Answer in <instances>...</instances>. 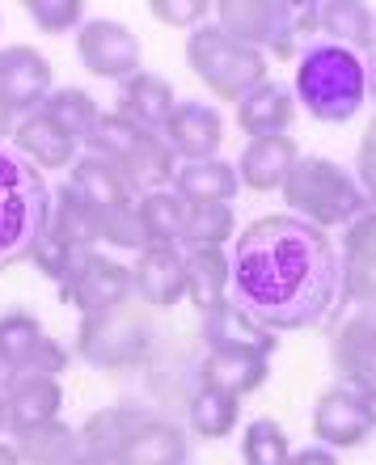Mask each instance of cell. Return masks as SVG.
I'll use <instances>...</instances> for the list:
<instances>
[{"mask_svg": "<svg viewBox=\"0 0 376 465\" xmlns=\"http://www.w3.org/2000/svg\"><path fill=\"white\" fill-rule=\"evenodd\" d=\"M339 296L342 271L326 229H313L288 212L262 216L237 237L229 301L271 334L326 322Z\"/></svg>", "mask_w": 376, "mask_h": 465, "instance_id": "6da1fadb", "label": "cell"}, {"mask_svg": "<svg viewBox=\"0 0 376 465\" xmlns=\"http://www.w3.org/2000/svg\"><path fill=\"white\" fill-rule=\"evenodd\" d=\"M292 94L317 123H351L368 102V68L355 51L317 43L296 60Z\"/></svg>", "mask_w": 376, "mask_h": 465, "instance_id": "7a4b0ae2", "label": "cell"}, {"mask_svg": "<svg viewBox=\"0 0 376 465\" xmlns=\"http://www.w3.org/2000/svg\"><path fill=\"white\" fill-rule=\"evenodd\" d=\"M283 199H288L292 216L313 224V229H347L364 212H372V199L364 195L360 178L326 157L296 161V170L283 183Z\"/></svg>", "mask_w": 376, "mask_h": 465, "instance_id": "3957f363", "label": "cell"}, {"mask_svg": "<svg viewBox=\"0 0 376 465\" xmlns=\"http://www.w3.org/2000/svg\"><path fill=\"white\" fill-rule=\"evenodd\" d=\"M51 221V191L38 165L0 148V267L30 262Z\"/></svg>", "mask_w": 376, "mask_h": 465, "instance_id": "277c9868", "label": "cell"}, {"mask_svg": "<svg viewBox=\"0 0 376 465\" xmlns=\"http://www.w3.org/2000/svg\"><path fill=\"white\" fill-rule=\"evenodd\" d=\"M186 64H191V73L224 102H242L245 94H254V89L267 81V55L254 47H245V43H237V38H229L220 25H199V30H191Z\"/></svg>", "mask_w": 376, "mask_h": 465, "instance_id": "5b68a950", "label": "cell"}, {"mask_svg": "<svg viewBox=\"0 0 376 465\" xmlns=\"http://www.w3.org/2000/svg\"><path fill=\"white\" fill-rule=\"evenodd\" d=\"M153 347V322H148L144 309H135L132 301L110 313H94V318H81V331H76V355L94 368H132L140 364Z\"/></svg>", "mask_w": 376, "mask_h": 465, "instance_id": "8992f818", "label": "cell"}, {"mask_svg": "<svg viewBox=\"0 0 376 465\" xmlns=\"http://www.w3.org/2000/svg\"><path fill=\"white\" fill-rule=\"evenodd\" d=\"M216 17L229 38L262 51V55L292 60V22H296L292 0H229L216 9Z\"/></svg>", "mask_w": 376, "mask_h": 465, "instance_id": "52a82bcc", "label": "cell"}, {"mask_svg": "<svg viewBox=\"0 0 376 465\" xmlns=\"http://www.w3.org/2000/svg\"><path fill=\"white\" fill-rule=\"evenodd\" d=\"M68 368V351L47 339L35 313L13 309L0 318V372L5 377H60Z\"/></svg>", "mask_w": 376, "mask_h": 465, "instance_id": "ba28073f", "label": "cell"}, {"mask_svg": "<svg viewBox=\"0 0 376 465\" xmlns=\"http://www.w3.org/2000/svg\"><path fill=\"white\" fill-rule=\"evenodd\" d=\"M376 431V402L351 385H330L313 402V436L326 449H360Z\"/></svg>", "mask_w": 376, "mask_h": 465, "instance_id": "9c48e42d", "label": "cell"}, {"mask_svg": "<svg viewBox=\"0 0 376 465\" xmlns=\"http://www.w3.org/2000/svg\"><path fill=\"white\" fill-rule=\"evenodd\" d=\"M76 55L102 81H132L140 73V38L114 17H94L76 30Z\"/></svg>", "mask_w": 376, "mask_h": 465, "instance_id": "30bf717a", "label": "cell"}, {"mask_svg": "<svg viewBox=\"0 0 376 465\" xmlns=\"http://www.w3.org/2000/svg\"><path fill=\"white\" fill-rule=\"evenodd\" d=\"M330 355H334L342 385H351L368 402H376V309H355L334 331Z\"/></svg>", "mask_w": 376, "mask_h": 465, "instance_id": "8fae6325", "label": "cell"}, {"mask_svg": "<svg viewBox=\"0 0 376 465\" xmlns=\"http://www.w3.org/2000/svg\"><path fill=\"white\" fill-rule=\"evenodd\" d=\"M135 296V280H132V267H123L114 258L97 254L81 275L73 280V288L60 296L64 305H73L81 318H94V313H110V309L127 305Z\"/></svg>", "mask_w": 376, "mask_h": 465, "instance_id": "7c38bea8", "label": "cell"}, {"mask_svg": "<svg viewBox=\"0 0 376 465\" xmlns=\"http://www.w3.org/2000/svg\"><path fill=\"white\" fill-rule=\"evenodd\" d=\"M161 135H165V144L173 148V157L183 165L186 161H207L224 144V119L207 102H178L173 114L165 119V127H161Z\"/></svg>", "mask_w": 376, "mask_h": 465, "instance_id": "4fadbf2b", "label": "cell"}, {"mask_svg": "<svg viewBox=\"0 0 376 465\" xmlns=\"http://www.w3.org/2000/svg\"><path fill=\"white\" fill-rule=\"evenodd\" d=\"M339 271H342V296L360 309H376V208L347 224Z\"/></svg>", "mask_w": 376, "mask_h": 465, "instance_id": "5bb4252c", "label": "cell"}, {"mask_svg": "<svg viewBox=\"0 0 376 465\" xmlns=\"http://www.w3.org/2000/svg\"><path fill=\"white\" fill-rule=\"evenodd\" d=\"M0 98L17 114L38 111L51 98V64L38 47H5L0 51Z\"/></svg>", "mask_w": 376, "mask_h": 465, "instance_id": "9a60e30c", "label": "cell"}, {"mask_svg": "<svg viewBox=\"0 0 376 465\" xmlns=\"http://www.w3.org/2000/svg\"><path fill=\"white\" fill-rule=\"evenodd\" d=\"M135 296L148 309H170L186 296V254L183 245H148L132 267Z\"/></svg>", "mask_w": 376, "mask_h": 465, "instance_id": "2e32d148", "label": "cell"}, {"mask_svg": "<svg viewBox=\"0 0 376 465\" xmlns=\"http://www.w3.org/2000/svg\"><path fill=\"white\" fill-rule=\"evenodd\" d=\"M267 377H271V355L245 351V347H216L199 364V385L233 393V398H245V393L262 390Z\"/></svg>", "mask_w": 376, "mask_h": 465, "instance_id": "e0dca14e", "label": "cell"}, {"mask_svg": "<svg viewBox=\"0 0 376 465\" xmlns=\"http://www.w3.org/2000/svg\"><path fill=\"white\" fill-rule=\"evenodd\" d=\"M0 390H5V406H9L13 436L35 431V428H43V423H51V419H60V406H64L60 377H5Z\"/></svg>", "mask_w": 376, "mask_h": 465, "instance_id": "ac0fdd59", "label": "cell"}, {"mask_svg": "<svg viewBox=\"0 0 376 465\" xmlns=\"http://www.w3.org/2000/svg\"><path fill=\"white\" fill-rule=\"evenodd\" d=\"M68 186H73L85 203H94V208H102V212L135 208V199H140L132 173L123 170L119 161L94 157V153H85V157L73 161V178H68Z\"/></svg>", "mask_w": 376, "mask_h": 465, "instance_id": "d6986e66", "label": "cell"}, {"mask_svg": "<svg viewBox=\"0 0 376 465\" xmlns=\"http://www.w3.org/2000/svg\"><path fill=\"white\" fill-rule=\"evenodd\" d=\"M296 161H301V148L292 135H258L245 144L242 161H237V178L250 191H283Z\"/></svg>", "mask_w": 376, "mask_h": 465, "instance_id": "ffe728a7", "label": "cell"}, {"mask_svg": "<svg viewBox=\"0 0 376 465\" xmlns=\"http://www.w3.org/2000/svg\"><path fill=\"white\" fill-rule=\"evenodd\" d=\"M186 254V296L194 301L199 313H212L216 305L229 301L233 288V254L224 245H199L183 250Z\"/></svg>", "mask_w": 376, "mask_h": 465, "instance_id": "44dd1931", "label": "cell"}, {"mask_svg": "<svg viewBox=\"0 0 376 465\" xmlns=\"http://www.w3.org/2000/svg\"><path fill=\"white\" fill-rule=\"evenodd\" d=\"M173 106H178V98H173L170 81L140 68L132 81L119 85V106H114V111H119L123 119H132L135 127H144V132H161L165 119L173 114Z\"/></svg>", "mask_w": 376, "mask_h": 465, "instance_id": "7402d4cb", "label": "cell"}, {"mask_svg": "<svg viewBox=\"0 0 376 465\" xmlns=\"http://www.w3.org/2000/svg\"><path fill=\"white\" fill-rule=\"evenodd\" d=\"M317 30H322V43L355 51L360 60L376 51V13L368 5H351V0L317 5Z\"/></svg>", "mask_w": 376, "mask_h": 465, "instance_id": "603a6c76", "label": "cell"}, {"mask_svg": "<svg viewBox=\"0 0 376 465\" xmlns=\"http://www.w3.org/2000/svg\"><path fill=\"white\" fill-rule=\"evenodd\" d=\"M153 419H157V411H148V406H132V402L102 406V411H94V415L85 419V428H81V449L102 457V461H110V457L119 453L144 423H153Z\"/></svg>", "mask_w": 376, "mask_h": 465, "instance_id": "cb8c5ba5", "label": "cell"}, {"mask_svg": "<svg viewBox=\"0 0 376 465\" xmlns=\"http://www.w3.org/2000/svg\"><path fill=\"white\" fill-rule=\"evenodd\" d=\"M292 119H296V94L280 81H262L254 94H245L237 102V127L250 140L258 135H288Z\"/></svg>", "mask_w": 376, "mask_h": 465, "instance_id": "d4e9b609", "label": "cell"}, {"mask_svg": "<svg viewBox=\"0 0 376 465\" xmlns=\"http://www.w3.org/2000/svg\"><path fill=\"white\" fill-rule=\"evenodd\" d=\"M13 144H17L22 157H30V165H47V170H64V165L73 170L76 161V140L68 132H60L43 111H30L17 119Z\"/></svg>", "mask_w": 376, "mask_h": 465, "instance_id": "484cf974", "label": "cell"}, {"mask_svg": "<svg viewBox=\"0 0 376 465\" xmlns=\"http://www.w3.org/2000/svg\"><path fill=\"white\" fill-rule=\"evenodd\" d=\"M186 457H191L186 431L157 415L110 457V465H186Z\"/></svg>", "mask_w": 376, "mask_h": 465, "instance_id": "4316f807", "label": "cell"}, {"mask_svg": "<svg viewBox=\"0 0 376 465\" xmlns=\"http://www.w3.org/2000/svg\"><path fill=\"white\" fill-rule=\"evenodd\" d=\"M203 343H207V351H216V347H245V351L271 355L280 347V334H271L267 326H258L233 301H224L212 313H203Z\"/></svg>", "mask_w": 376, "mask_h": 465, "instance_id": "83f0119b", "label": "cell"}, {"mask_svg": "<svg viewBox=\"0 0 376 465\" xmlns=\"http://www.w3.org/2000/svg\"><path fill=\"white\" fill-rule=\"evenodd\" d=\"M178 199H207V203H233V195L242 191V178H237V165L220 157L207 161H186L173 173L170 186Z\"/></svg>", "mask_w": 376, "mask_h": 465, "instance_id": "f1b7e54d", "label": "cell"}, {"mask_svg": "<svg viewBox=\"0 0 376 465\" xmlns=\"http://www.w3.org/2000/svg\"><path fill=\"white\" fill-rule=\"evenodd\" d=\"M85 453L81 449V428H68L64 419H51L35 431L17 436V457L22 465H68Z\"/></svg>", "mask_w": 376, "mask_h": 465, "instance_id": "f546056e", "label": "cell"}, {"mask_svg": "<svg viewBox=\"0 0 376 465\" xmlns=\"http://www.w3.org/2000/svg\"><path fill=\"white\" fill-rule=\"evenodd\" d=\"M123 170L132 173V183L140 195H148V191H170L173 173H178V157H173V148L165 144V135L148 132L144 140L132 148V157L123 161Z\"/></svg>", "mask_w": 376, "mask_h": 465, "instance_id": "4dcf8cb0", "label": "cell"}, {"mask_svg": "<svg viewBox=\"0 0 376 465\" xmlns=\"http://www.w3.org/2000/svg\"><path fill=\"white\" fill-rule=\"evenodd\" d=\"M237 229L229 203H207V199H183V232L178 245L199 250V245H224Z\"/></svg>", "mask_w": 376, "mask_h": 465, "instance_id": "1f68e13d", "label": "cell"}, {"mask_svg": "<svg viewBox=\"0 0 376 465\" xmlns=\"http://www.w3.org/2000/svg\"><path fill=\"white\" fill-rule=\"evenodd\" d=\"M97 254H102V250H94V245H68V242H60V237L43 232L38 245H35V254H30V262H35L38 275H47V280L60 288V296H64L68 288H73L76 275H81Z\"/></svg>", "mask_w": 376, "mask_h": 465, "instance_id": "d6a6232c", "label": "cell"}, {"mask_svg": "<svg viewBox=\"0 0 376 465\" xmlns=\"http://www.w3.org/2000/svg\"><path fill=\"white\" fill-rule=\"evenodd\" d=\"M47 232L60 237V242H68V245H94L97 250V208L85 203L73 186H60L55 199H51Z\"/></svg>", "mask_w": 376, "mask_h": 465, "instance_id": "836d02e7", "label": "cell"}, {"mask_svg": "<svg viewBox=\"0 0 376 465\" xmlns=\"http://www.w3.org/2000/svg\"><path fill=\"white\" fill-rule=\"evenodd\" d=\"M237 419H242V398H233V393H220V390H207L199 385L191 398V428L203 436V440H220V436H229L237 428Z\"/></svg>", "mask_w": 376, "mask_h": 465, "instance_id": "e575fe53", "label": "cell"}, {"mask_svg": "<svg viewBox=\"0 0 376 465\" xmlns=\"http://www.w3.org/2000/svg\"><path fill=\"white\" fill-rule=\"evenodd\" d=\"M38 111L47 114L60 132H68L81 144L89 132H94V123L102 119V111H97V102L89 98L85 89H51V98L38 106Z\"/></svg>", "mask_w": 376, "mask_h": 465, "instance_id": "d590c367", "label": "cell"}, {"mask_svg": "<svg viewBox=\"0 0 376 465\" xmlns=\"http://www.w3.org/2000/svg\"><path fill=\"white\" fill-rule=\"evenodd\" d=\"M144 127H135L132 119H123L119 111L102 114V119L94 123V132L85 135V153H94V157H110V161H127L132 157V148L144 140Z\"/></svg>", "mask_w": 376, "mask_h": 465, "instance_id": "8d00e7d4", "label": "cell"}, {"mask_svg": "<svg viewBox=\"0 0 376 465\" xmlns=\"http://www.w3.org/2000/svg\"><path fill=\"white\" fill-rule=\"evenodd\" d=\"M135 212L144 221L153 245H178V232H183V199L173 191H148V195L135 199Z\"/></svg>", "mask_w": 376, "mask_h": 465, "instance_id": "74e56055", "label": "cell"}, {"mask_svg": "<svg viewBox=\"0 0 376 465\" xmlns=\"http://www.w3.org/2000/svg\"><path fill=\"white\" fill-rule=\"evenodd\" d=\"M97 245H110V250H127V254H144L153 237H148L144 221L135 208H97Z\"/></svg>", "mask_w": 376, "mask_h": 465, "instance_id": "f35d334b", "label": "cell"}, {"mask_svg": "<svg viewBox=\"0 0 376 465\" xmlns=\"http://www.w3.org/2000/svg\"><path fill=\"white\" fill-rule=\"evenodd\" d=\"M242 457L245 465H292L288 431L275 419H254L242 436Z\"/></svg>", "mask_w": 376, "mask_h": 465, "instance_id": "ab89813d", "label": "cell"}, {"mask_svg": "<svg viewBox=\"0 0 376 465\" xmlns=\"http://www.w3.org/2000/svg\"><path fill=\"white\" fill-rule=\"evenodd\" d=\"M25 13L43 35H68V30L85 25V5L81 0H30Z\"/></svg>", "mask_w": 376, "mask_h": 465, "instance_id": "60d3db41", "label": "cell"}, {"mask_svg": "<svg viewBox=\"0 0 376 465\" xmlns=\"http://www.w3.org/2000/svg\"><path fill=\"white\" fill-rule=\"evenodd\" d=\"M148 13H153L161 25H178V30H191L194 25V30H199L203 17L212 13V5H207V0H153Z\"/></svg>", "mask_w": 376, "mask_h": 465, "instance_id": "b9f144b4", "label": "cell"}, {"mask_svg": "<svg viewBox=\"0 0 376 465\" xmlns=\"http://www.w3.org/2000/svg\"><path fill=\"white\" fill-rule=\"evenodd\" d=\"M360 186H364V195L372 199V208H376V119L372 127L364 132V140H360Z\"/></svg>", "mask_w": 376, "mask_h": 465, "instance_id": "7bdbcfd3", "label": "cell"}, {"mask_svg": "<svg viewBox=\"0 0 376 465\" xmlns=\"http://www.w3.org/2000/svg\"><path fill=\"white\" fill-rule=\"evenodd\" d=\"M292 465H339V457H334V449H326V444H313V449L292 453Z\"/></svg>", "mask_w": 376, "mask_h": 465, "instance_id": "ee69618b", "label": "cell"}, {"mask_svg": "<svg viewBox=\"0 0 376 465\" xmlns=\"http://www.w3.org/2000/svg\"><path fill=\"white\" fill-rule=\"evenodd\" d=\"M17 119H22V114L13 111L9 102L0 98V140H5V135H13V127H17Z\"/></svg>", "mask_w": 376, "mask_h": 465, "instance_id": "f6af8a7d", "label": "cell"}, {"mask_svg": "<svg viewBox=\"0 0 376 465\" xmlns=\"http://www.w3.org/2000/svg\"><path fill=\"white\" fill-rule=\"evenodd\" d=\"M0 465H22V457H17V444H5V440H0Z\"/></svg>", "mask_w": 376, "mask_h": 465, "instance_id": "bcb514c9", "label": "cell"}, {"mask_svg": "<svg viewBox=\"0 0 376 465\" xmlns=\"http://www.w3.org/2000/svg\"><path fill=\"white\" fill-rule=\"evenodd\" d=\"M364 68H368V98H376V51L364 60Z\"/></svg>", "mask_w": 376, "mask_h": 465, "instance_id": "7dc6e473", "label": "cell"}, {"mask_svg": "<svg viewBox=\"0 0 376 465\" xmlns=\"http://www.w3.org/2000/svg\"><path fill=\"white\" fill-rule=\"evenodd\" d=\"M68 465H110V461H102V457H94V453H81L76 461H68Z\"/></svg>", "mask_w": 376, "mask_h": 465, "instance_id": "c3c4849f", "label": "cell"}, {"mask_svg": "<svg viewBox=\"0 0 376 465\" xmlns=\"http://www.w3.org/2000/svg\"><path fill=\"white\" fill-rule=\"evenodd\" d=\"M9 428V406H5V390H0V431Z\"/></svg>", "mask_w": 376, "mask_h": 465, "instance_id": "681fc988", "label": "cell"}, {"mask_svg": "<svg viewBox=\"0 0 376 465\" xmlns=\"http://www.w3.org/2000/svg\"><path fill=\"white\" fill-rule=\"evenodd\" d=\"M0 381H5V372H0Z\"/></svg>", "mask_w": 376, "mask_h": 465, "instance_id": "f907efd6", "label": "cell"}]
</instances>
